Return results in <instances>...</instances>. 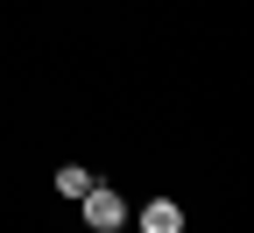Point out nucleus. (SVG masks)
<instances>
[{
	"instance_id": "obj_1",
	"label": "nucleus",
	"mask_w": 254,
	"mask_h": 233,
	"mask_svg": "<svg viewBox=\"0 0 254 233\" xmlns=\"http://www.w3.org/2000/svg\"><path fill=\"white\" fill-rule=\"evenodd\" d=\"M78 205H85V226H92V233H120V226H127V205H120V191H106V184H92V191L78 198Z\"/></svg>"
},
{
	"instance_id": "obj_2",
	"label": "nucleus",
	"mask_w": 254,
	"mask_h": 233,
	"mask_svg": "<svg viewBox=\"0 0 254 233\" xmlns=\"http://www.w3.org/2000/svg\"><path fill=\"white\" fill-rule=\"evenodd\" d=\"M141 233H184V205L177 198H148L141 205Z\"/></svg>"
},
{
	"instance_id": "obj_3",
	"label": "nucleus",
	"mask_w": 254,
	"mask_h": 233,
	"mask_svg": "<svg viewBox=\"0 0 254 233\" xmlns=\"http://www.w3.org/2000/svg\"><path fill=\"white\" fill-rule=\"evenodd\" d=\"M57 191H64V198H85V191H92V170H78V162H64V170H57Z\"/></svg>"
}]
</instances>
